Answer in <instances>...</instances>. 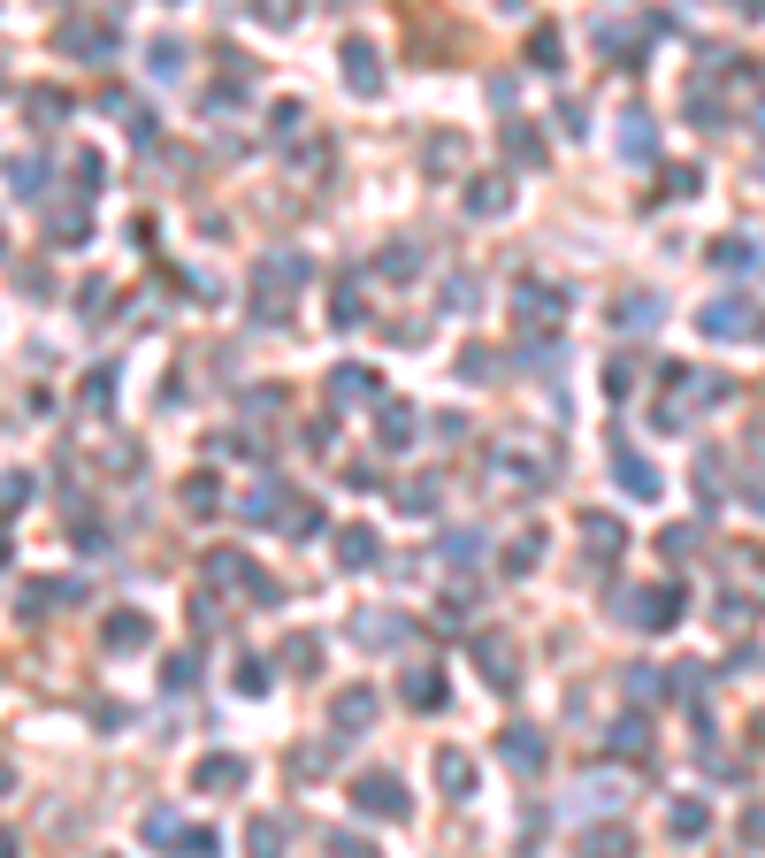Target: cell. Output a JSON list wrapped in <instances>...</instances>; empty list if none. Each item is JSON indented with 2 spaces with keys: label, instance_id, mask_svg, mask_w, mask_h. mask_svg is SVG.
<instances>
[{
  "label": "cell",
  "instance_id": "d590c367",
  "mask_svg": "<svg viewBox=\"0 0 765 858\" xmlns=\"http://www.w3.org/2000/svg\"><path fill=\"white\" fill-rule=\"evenodd\" d=\"M612 751H627V759H635V751H643V720H635V713H627V720H620V728H612Z\"/></svg>",
  "mask_w": 765,
  "mask_h": 858
},
{
  "label": "cell",
  "instance_id": "83f0119b",
  "mask_svg": "<svg viewBox=\"0 0 765 858\" xmlns=\"http://www.w3.org/2000/svg\"><path fill=\"white\" fill-rule=\"evenodd\" d=\"M651 323H658V300H651V292L620 300V330H651Z\"/></svg>",
  "mask_w": 765,
  "mask_h": 858
},
{
  "label": "cell",
  "instance_id": "836d02e7",
  "mask_svg": "<svg viewBox=\"0 0 765 858\" xmlns=\"http://www.w3.org/2000/svg\"><path fill=\"white\" fill-rule=\"evenodd\" d=\"M505 146H513V162H536V154H544V146H536V131H528V123H513V131H505Z\"/></svg>",
  "mask_w": 765,
  "mask_h": 858
},
{
  "label": "cell",
  "instance_id": "484cf974",
  "mask_svg": "<svg viewBox=\"0 0 765 858\" xmlns=\"http://www.w3.org/2000/svg\"><path fill=\"white\" fill-rule=\"evenodd\" d=\"M284 667H292V675H314V667H321V637H292V644H284Z\"/></svg>",
  "mask_w": 765,
  "mask_h": 858
},
{
  "label": "cell",
  "instance_id": "8fae6325",
  "mask_svg": "<svg viewBox=\"0 0 765 858\" xmlns=\"http://www.w3.org/2000/svg\"><path fill=\"white\" fill-rule=\"evenodd\" d=\"M375 560H383V544H375V529H368V521L337 529V567H375Z\"/></svg>",
  "mask_w": 765,
  "mask_h": 858
},
{
  "label": "cell",
  "instance_id": "7a4b0ae2",
  "mask_svg": "<svg viewBox=\"0 0 765 858\" xmlns=\"http://www.w3.org/2000/svg\"><path fill=\"white\" fill-rule=\"evenodd\" d=\"M306 276H314V269H306L299 253H269V261L253 269V284H261V323H284V292H299Z\"/></svg>",
  "mask_w": 765,
  "mask_h": 858
},
{
  "label": "cell",
  "instance_id": "74e56055",
  "mask_svg": "<svg viewBox=\"0 0 765 858\" xmlns=\"http://www.w3.org/2000/svg\"><path fill=\"white\" fill-rule=\"evenodd\" d=\"M238 689L261 697V689H269V667H261V660H238Z\"/></svg>",
  "mask_w": 765,
  "mask_h": 858
},
{
  "label": "cell",
  "instance_id": "277c9868",
  "mask_svg": "<svg viewBox=\"0 0 765 858\" xmlns=\"http://www.w3.org/2000/svg\"><path fill=\"white\" fill-rule=\"evenodd\" d=\"M352 805L375 813V821H406V782H398V774H360V782H352Z\"/></svg>",
  "mask_w": 765,
  "mask_h": 858
},
{
  "label": "cell",
  "instance_id": "ab89813d",
  "mask_svg": "<svg viewBox=\"0 0 765 858\" xmlns=\"http://www.w3.org/2000/svg\"><path fill=\"white\" fill-rule=\"evenodd\" d=\"M176 62H184V46H176V39H153V69L176 77Z\"/></svg>",
  "mask_w": 765,
  "mask_h": 858
},
{
  "label": "cell",
  "instance_id": "9c48e42d",
  "mask_svg": "<svg viewBox=\"0 0 765 858\" xmlns=\"http://www.w3.org/2000/svg\"><path fill=\"white\" fill-rule=\"evenodd\" d=\"M345 85L352 93H383V62H375L368 39H345Z\"/></svg>",
  "mask_w": 765,
  "mask_h": 858
},
{
  "label": "cell",
  "instance_id": "ba28073f",
  "mask_svg": "<svg viewBox=\"0 0 765 858\" xmlns=\"http://www.w3.org/2000/svg\"><path fill=\"white\" fill-rule=\"evenodd\" d=\"M352 637H360L368 652H398L414 629H406V613H360V621H352Z\"/></svg>",
  "mask_w": 765,
  "mask_h": 858
},
{
  "label": "cell",
  "instance_id": "4316f807",
  "mask_svg": "<svg viewBox=\"0 0 765 858\" xmlns=\"http://www.w3.org/2000/svg\"><path fill=\"white\" fill-rule=\"evenodd\" d=\"M712 261H720V269H751V261H758V246H751V238H735V230H728V238H720V246H712Z\"/></svg>",
  "mask_w": 765,
  "mask_h": 858
},
{
  "label": "cell",
  "instance_id": "52a82bcc",
  "mask_svg": "<svg viewBox=\"0 0 765 858\" xmlns=\"http://www.w3.org/2000/svg\"><path fill=\"white\" fill-rule=\"evenodd\" d=\"M697 330H704V338H751L758 323H751V307H743V300H712V307L697 315Z\"/></svg>",
  "mask_w": 765,
  "mask_h": 858
},
{
  "label": "cell",
  "instance_id": "f546056e",
  "mask_svg": "<svg viewBox=\"0 0 765 858\" xmlns=\"http://www.w3.org/2000/svg\"><path fill=\"white\" fill-rule=\"evenodd\" d=\"M398 507H406V514H437V484H429V476H414V484L398 491Z\"/></svg>",
  "mask_w": 765,
  "mask_h": 858
},
{
  "label": "cell",
  "instance_id": "2e32d148",
  "mask_svg": "<svg viewBox=\"0 0 765 858\" xmlns=\"http://www.w3.org/2000/svg\"><path fill=\"white\" fill-rule=\"evenodd\" d=\"M329 720H337V728H368V720H375V689H337V705H329Z\"/></svg>",
  "mask_w": 765,
  "mask_h": 858
},
{
  "label": "cell",
  "instance_id": "7bdbcfd3",
  "mask_svg": "<svg viewBox=\"0 0 765 858\" xmlns=\"http://www.w3.org/2000/svg\"><path fill=\"white\" fill-rule=\"evenodd\" d=\"M383 276H414V246H391V253H383Z\"/></svg>",
  "mask_w": 765,
  "mask_h": 858
},
{
  "label": "cell",
  "instance_id": "30bf717a",
  "mask_svg": "<svg viewBox=\"0 0 765 858\" xmlns=\"http://www.w3.org/2000/svg\"><path fill=\"white\" fill-rule=\"evenodd\" d=\"M245 782V759L238 751H207L199 767H192V790H238Z\"/></svg>",
  "mask_w": 765,
  "mask_h": 858
},
{
  "label": "cell",
  "instance_id": "60d3db41",
  "mask_svg": "<svg viewBox=\"0 0 765 858\" xmlns=\"http://www.w3.org/2000/svg\"><path fill=\"white\" fill-rule=\"evenodd\" d=\"M146 836H153V844H176L184 828H176V813H146Z\"/></svg>",
  "mask_w": 765,
  "mask_h": 858
},
{
  "label": "cell",
  "instance_id": "3957f363",
  "mask_svg": "<svg viewBox=\"0 0 765 858\" xmlns=\"http://www.w3.org/2000/svg\"><path fill=\"white\" fill-rule=\"evenodd\" d=\"M681 583H666V590H620V613H635V629H674L681 621Z\"/></svg>",
  "mask_w": 765,
  "mask_h": 858
},
{
  "label": "cell",
  "instance_id": "d4e9b609",
  "mask_svg": "<svg viewBox=\"0 0 765 858\" xmlns=\"http://www.w3.org/2000/svg\"><path fill=\"white\" fill-rule=\"evenodd\" d=\"M582 536H590V552H620V544H627V529L605 521V514H582Z\"/></svg>",
  "mask_w": 765,
  "mask_h": 858
},
{
  "label": "cell",
  "instance_id": "5bb4252c",
  "mask_svg": "<svg viewBox=\"0 0 765 858\" xmlns=\"http://www.w3.org/2000/svg\"><path fill=\"white\" fill-rule=\"evenodd\" d=\"M437 790L445 797H474V759L467 751H437Z\"/></svg>",
  "mask_w": 765,
  "mask_h": 858
},
{
  "label": "cell",
  "instance_id": "8d00e7d4",
  "mask_svg": "<svg viewBox=\"0 0 765 858\" xmlns=\"http://www.w3.org/2000/svg\"><path fill=\"white\" fill-rule=\"evenodd\" d=\"M199 683V660H192V652H176V660H168V689H192Z\"/></svg>",
  "mask_w": 765,
  "mask_h": 858
},
{
  "label": "cell",
  "instance_id": "8992f818",
  "mask_svg": "<svg viewBox=\"0 0 765 858\" xmlns=\"http://www.w3.org/2000/svg\"><path fill=\"white\" fill-rule=\"evenodd\" d=\"M329 399H337V406H360V399L375 406V399H383V383H375V368L345 360V368H329Z\"/></svg>",
  "mask_w": 765,
  "mask_h": 858
},
{
  "label": "cell",
  "instance_id": "ac0fdd59",
  "mask_svg": "<svg viewBox=\"0 0 765 858\" xmlns=\"http://www.w3.org/2000/svg\"><path fill=\"white\" fill-rule=\"evenodd\" d=\"M445 697H452V689H445L437 667H414V675H406V705H414V713H437Z\"/></svg>",
  "mask_w": 765,
  "mask_h": 858
},
{
  "label": "cell",
  "instance_id": "cb8c5ba5",
  "mask_svg": "<svg viewBox=\"0 0 765 858\" xmlns=\"http://www.w3.org/2000/svg\"><path fill=\"white\" fill-rule=\"evenodd\" d=\"M238 507H245V521H284V491H276V484H261V491H245Z\"/></svg>",
  "mask_w": 765,
  "mask_h": 858
},
{
  "label": "cell",
  "instance_id": "44dd1931",
  "mask_svg": "<svg viewBox=\"0 0 765 858\" xmlns=\"http://www.w3.org/2000/svg\"><path fill=\"white\" fill-rule=\"evenodd\" d=\"M612 468H620V484H627L635 499H651V491H658V476H651V468H643V460H635L627 445H612Z\"/></svg>",
  "mask_w": 765,
  "mask_h": 858
},
{
  "label": "cell",
  "instance_id": "f1b7e54d",
  "mask_svg": "<svg viewBox=\"0 0 765 858\" xmlns=\"http://www.w3.org/2000/svg\"><path fill=\"white\" fill-rule=\"evenodd\" d=\"M536 552H544V529L513 536V552H505V575H528V567H536Z\"/></svg>",
  "mask_w": 765,
  "mask_h": 858
},
{
  "label": "cell",
  "instance_id": "f35d334b",
  "mask_svg": "<svg viewBox=\"0 0 765 858\" xmlns=\"http://www.w3.org/2000/svg\"><path fill=\"white\" fill-rule=\"evenodd\" d=\"M176 851H184V858H215V836H207V828H184V836H176Z\"/></svg>",
  "mask_w": 765,
  "mask_h": 858
},
{
  "label": "cell",
  "instance_id": "9a60e30c",
  "mask_svg": "<svg viewBox=\"0 0 765 858\" xmlns=\"http://www.w3.org/2000/svg\"><path fill=\"white\" fill-rule=\"evenodd\" d=\"M100 637H108V652H146V613H108V629H100Z\"/></svg>",
  "mask_w": 765,
  "mask_h": 858
},
{
  "label": "cell",
  "instance_id": "4dcf8cb0",
  "mask_svg": "<svg viewBox=\"0 0 765 858\" xmlns=\"http://www.w3.org/2000/svg\"><path fill=\"white\" fill-rule=\"evenodd\" d=\"M620 154H635V162L651 154V123H643V116H627V123H620Z\"/></svg>",
  "mask_w": 765,
  "mask_h": 858
},
{
  "label": "cell",
  "instance_id": "7dc6e473",
  "mask_svg": "<svg viewBox=\"0 0 765 858\" xmlns=\"http://www.w3.org/2000/svg\"><path fill=\"white\" fill-rule=\"evenodd\" d=\"M0 253H8V238H0Z\"/></svg>",
  "mask_w": 765,
  "mask_h": 858
},
{
  "label": "cell",
  "instance_id": "f6af8a7d",
  "mask_svg": "<svg viewBox=\"0 0 765 858\" xmlns=\"http://www.w3.org/2000/svg\"><path fill=\"white\" fill-rule=\"evenodd\" d=\"M8 790H15V767H8V759H0V797H8Z\"/></svg>",
  "mask_w": 765,
  "mask_h": 858
},
{
  "label": "cell",
  "instance_id": "7c38bea8",
  "mask_svg": "<svg viewBox=\"0 0 765 858\" xmlns=\"http://www.w3.org/2000/svg\"><path fill=\"white\" fill-rule=\"evenodd\" d=\"M292 844V828L276 821V813H261V821H245V858H284Z\"/></svg>",
  "mask_w": 765,
  "mask_h": 858
},
{
  "label": "cell",
  "instance_id": "6da1fadb",
  "mask_svg": "<svg viewBox=\"0 0 765 858\" xmlns=\"http://www.w3.org/2000/svg\"><path fill=\"white\" fill-rule=\"evenodd\" d=\"M62 54H77V62H108L116 46H123V31H116V15H62Z\"/></svg>",
  "mask_w": 765,
  "mask_h": 858
},
{
  "label": "cell",
  "instance_id": "d6986e66",
  "mask_svg": "<svg viewBox=\"0 0 765 858\" xmlns=\"http://www.w3.org/2000/svg\"><path fill=\"white\" fill-rule=\"evenodd\" d=\"M375 445H383V453H406V445H414V406H398V399H391V406H383V437H375Z\"/></svg>",
  "mask_w": 765,
  "mask_h": 858
},
{
  "label": "cell",
  "instance_id": "d6a6232c",
  "mask_svg": "<svg viewBox=\"0 0 765 858\" xmlns=\"http://www.w3.org/2000/svg\"><path fill=\"white\" fill-rule=\"evenodd\" d=\"M284 529H292V536H321L329 521H321V507H292V514H284Z\"/></svg>",
  "mask_w": 765,
  "mask_h": 858
},
{
  "label": "cell",
  "instance_id": "e575fe53",
  "mask_svg": "<svg viewBox=\"0 0 765 858\" xmlns=\"http://www.w3.org/2000/svg\"><path fill=\"white\" fill-rule=\"evenodd\" d=\"M337 323H360V276L337 284Z\"/></svg>",
  "mask_w": 765,
  "mask_h": 858
},
{
  "label": "cell",
  "instance_id": "e0dca14e",
  "mask_svg": "<svg viewBox=\"0 0 765 858\" xmlns=\"http://www.w3.org/2000/svg\"><path fill=\"white\" fill-rule=\"evenodd\" d=\"M474 660H482V675L498 689H513V644L505 637H474Z\"/></svg>",
  "mask_w": 765,
  "mask_h": 858
},
{
  "label": "cell",
  "instance_id": "1f68e13d",
  "mask_svg": "<svg viewBox=\"0 0 765 858\" xmlns=\"http://www.w3.org/2000/svg\"><path fill=\"white\" fill-rule=\"evenodd\" d=\"M459 376H467V383H490V376H498V360H490L482 345H467V352H459Z\"/></svg>",
  "mask_w": 765,
  "mask_h": 858
},
{
  "label": "cell",
  "instance_id": "bcb514c9",
  "mask_svg": "<svg viewBox=\"0 0 765 858\" xmlns=\"http://www.w3.org/2000/svg\"><path fill=\"white\" fill-rule=\"evenodd\" d=\"M0 858H15V836H0Z\"/></svg>",
  "mask_w": 765,
  "mask_h": 858
},
{
  "label": "cell",
  "instance_id": "ee69618b",
  "mask_svg": "<svg viewBox=\"0 0 765 858\" xmlns=\"http://www.w3.org/2000/svg\"><path fill=\"white\" fill-rule=\"evenodd\" d=\"M23 491H31V476H0V514H8V507H23Z\"/></svg>",
  "mask_w": 765,
  "mask_h": 858
},
{
  "label": "cell",
  "instance_id": "603a6c76",
  "mask_svg": "<svg viewBox=\"0 0 765 858\" xmlns=\"http://www.w3.org/2000/svg\"><path fill=\"white\" fill-rule=\"evenodd\" d=\"M215 507H222V491H215V476H192V484H184V514H192V521H207V514H215Z\"/></svg>",
  "mask_w": 765,
  "mask_h": 858
},
{
  "label": "cell",
  "instance_id": "b9f144b4",
  "mask_svg": "<svg viewBox=\"0 0 765 858\" xmlns=\"http://www.w3.org/2000/svg\"><path fill=\"white\" fill-rule=\"evenodd\" d=\"M8 184H15V192H31V184H39V162H31V154H15V162H8Z\"/></svg>",
  "mask_w": 765,
  "mask_h": 858
},
{
  "label": "cell",
  "instance_id": "7402d4cb",
  "mask_svg": "<svg viewBox=\"0 0 765 858\" xmlns=\"http://www.w3.org/2000/svg\"><path fill=\"white\" fill-rule=\"evenodd\" d=\"M666 828H674V836H681V844H697V836H704V828H712V813H704V805H697V797H681V805H674V813H666Z\"/></svg>",
  "mask_w": 765,
  "mask_h": 858
},
{
  "label": "cell",
  "instance_id": "4fadbf2b",
  "mask_svg": "<svg viewBox=\"0 0 765 858\" xmlns=\"http://www.w3.org/2000/svg\"><path fill=\"white\" fill-rule=\"evenodd\" d=\"M498 751H505V767H513V774H536V767H544V736H536V728H505V743H498Z\"/></svg>",
  "mask_w": 765,
  "mask_h": 858
},
{
  "label": "cell",
  "instance_id": "5b68a950",
  "mask_svg": "<svg viewBox=\"0 0 765 858\" xmlns=\"http://www.w3.org/2000/svg\"><path fill=\"white\" fill-rule=\"evenodd\" d=\"M513 300H521V323H536V330L567 315V292H559V284H544V276H521V284H513Z\"/></svg>",
  "mask_w": 765,
  "mask_h": 858
},
{
  "label": "cell",
  "instance_id": "ffe728a7",
  "mask_svg": "<svg viewBox=\"0 0 765 858\" xmlns=\"http://www.w3.org/2000/svg\"><path fill=\"white\" fill-rule=\"evenodd\" d=\"M467 215H505V176H474L467 184Z\"/></svg>",
  "mask_w": 765,
  "mask_h": 858
}]
</instances>
